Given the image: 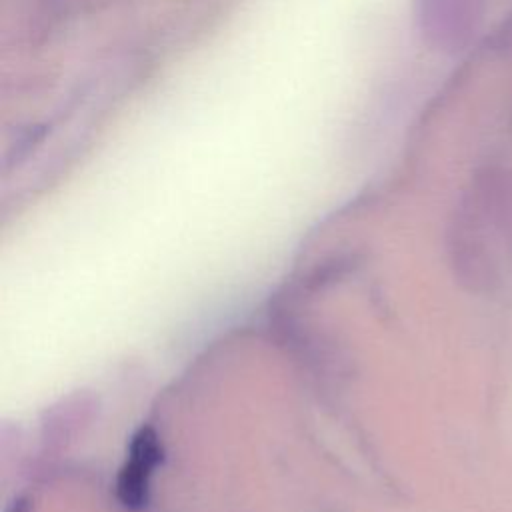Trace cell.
Returning <instances> with one entry per match:
<instances>
[{"instance_id": "6da1fadb", "label": "cell", "mask_w": 512, "mask_h": 512, "mask_svg": "<svg viewBox=\"0 0 512 512\" xmlns=\"http://www.w3.org/2000/svg\"><path fill=\"white\" fill-rule=\"evenodd\" d=\"M162 456L158 436L152 428L142 426L130 440L126 462L118 474V500L130 508L138 510L148 500V486L154 468Z\"/></svg>"}, {"instance_id": "7a4b0ae2", "label": "cell", "mask_w": 512, "mask_h": 512, "mask_svg": "<svg viewBox=\"0 0 512 512\" xmlns=\"http://www.w3.org/2000/svg\"><path fill=\"white\" fill-rule=\"evenodd\" d=\"M10 512H28V506H26V502L18 500V502L12 506V510H10Z\"/></svg>"}]
</instances>
